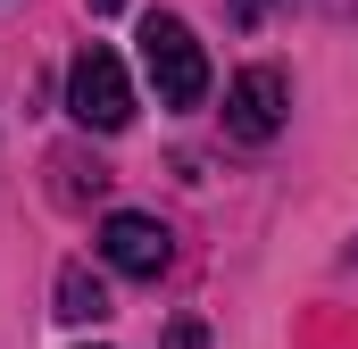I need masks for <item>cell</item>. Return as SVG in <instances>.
<instances>
[{
    "instance_id": "obj_1",
    "label": "cell",
    "mask_w": 358,
    "mask_h": 349,
    "mask_svg": "<svg viewBox=\"0 0 358 349\" xmlns=\"http://www.w3.org/2000/svg\"><path fill=\"white\" fill-rule=\"evenodd\" d=\"M142 67H150L159 108H200V100H208V50L192 42V25L167 17V8L142 17Z\"/></svg>"
},
{
    "instance_id": "obj_2",
    "label": "cell",
    "mask_w": 358,
    "mask_h": 349,
    "mask_svg": "<svg viewBox=\"0 0 358 349\" xmlns=\"http://www.w3.org/2000/svg\"><path fill=\"white\" fill-rule=\"evenodd\" d=\"M67 108H76L84 133H125V125H134V84H125V67H117L108 42H84V50H76V67H67Z\"/></svg>"
},
{
    "instance_id": "obj_3",
    "label": "cell",
    "mask_w": 358,
    "mask_h": 349,
    "mask_svg": "<svg viewBox=\"0 0 358 349\" xmlns=\"http://www.w3.org/2000/svg\"><path fill=\"white\" fill-rule=\"evenodd\" d=\"M283 108H292L283 67H242V75L225 84V133H234V142H275V133H283Z\"/></svg>"
},
{
    "instance_id": "obj_4",
    "label": "cell",
    "mask_w": 358,
    "mask_h": 349,
    "mask_svg": "<svg viewBox=\"0 0 358 349\" xmlns=\"http://www.w3.org/2000/svg\"><path fill=\"white\" fill-rule=\"evenodd\" d=\"M100 258L117 266V274H134V283H159V274H167V258H176V233H167L159 216L117 208V216L100 225Z\"/></svg>"
},
{
    "instance_id": "obj_5",
    "label": "cell",
    "mask_w": 358,
    "mask_h": 349,
    "mask_svg": "<svg viewBox=\"0 0 358 349\" xmlns=\"http://www.w3.org/2000/svg\"><path fill=\"white\" fill-rule=\"evenodd\" d=\"M59 316H67V325H100V316H108V283H100L84 258L59 266Z\"/></svg>"
},
{
    "instance_id": "obj_6",
    "label": "cell",
    "mask_w": 358,
    "mask_h": 349,
    "mask_svg": "<svg viewBox=\"0 0 358 349\" xmlns=\"http://www.w3.org/2000/svg\"><path fill=\"white\" fill-rule=\"evenodd\" d=\"M167 349H208V333H200V325H192V316H183L176 333H167Z\"/></svg>"
},
{
    "instance_id": "obj_7",
    "label": "cell",
    "mask_w": 358,
    "mask_h": 349,
    "mask_svg": "<svg viewBox=\"0 0 358 349\" xmlns=\"http://www.w3.org/2000/svg\"><path fill=\"white\" fill-rule=\"evenodd\" d=\"M234 17H242V25H259V17H267V0H234Z\"/></svg>"
}]
</instances>
